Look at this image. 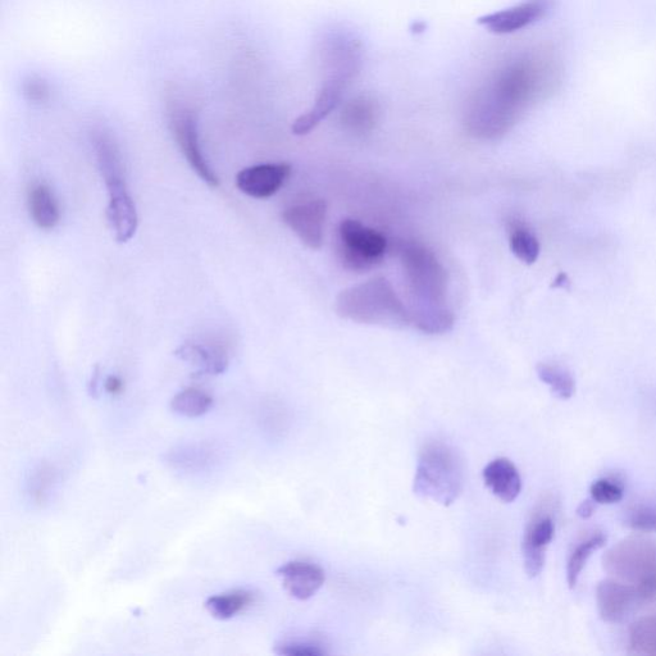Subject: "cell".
Segmentation results:
<instances>
[{"label": "cell", "mask_w": 656, "mask_h": 656, "mask_svg": "<svg viewBox=\"0 0 656 656\" xmlns=\"http://www.w3.org/2000/svg\"><path fill=\"white\" fill-rule=\"evenodd\" d=\"M557 81V67L551 59L541 56L514 59L476 93L467 116L469 130L482 138L504 134L519 115L549 93Z\"/></svg>", "instance_id": "1"}, {"label": "cell", "mask_w": 656, "mask_h": 656, "mask_svg": "<svg viewBox=\"0 0 656 656\" xmlns=\"http://www.w3.org/2000/svg\"><path fill=\"white\" fill-rule=\"evenodd\" d=\"M336 312L344 320L362 325L386 328L410 325L408 308L385 277H375L341 291L336 299Z\"/></svg>", "instance_id": "2"}, {"label": "cell", "mask_w": 656, "mask_h": 656, "mask_svg": "<svg viewBox=\"0 0 656 656\" xmlns=\"http://www.w3.org/2000/svg\"><path fill=\"white\" fill-rule=\"evenodd\" d=\"M95 156L100 175L107 186L109 203L107 217L118 243H127L138 230L139 217L129 186L126 184L120 149L116 141L106 132H95L93 136Z\"/></svg>", "instance_id": "3"}, {"label": "cell", "mask_w": 656, "mask_h": 656, "mask_svg": "<svg viewBox=\"0 0 656 656\" xmlns=\"http://www.w3.org/2000/svg\"><path fill=\"white\" fill-rule=\"evenodd\" d=\"M462 460L449 445L432 441L419 454L414 492L422 498L445 505L453 504L463 490Z\"/></svg>", "instance_id": "4"}, {"label": "cell", "mask_w": 656, "mask_h": 656, "mask_svg": "<svg viewBox=\"0 0 656 656\" xmlns=\"http://www.w3.org/2000/svg\"><path fill=\"white\" fill-rule=\"evenodd\" d=\"M603 566L615 580L635 587L640 601L656 600V540L628 537L610 548Z\"/></svg>", "instance_id": "5"}, {"label": "cell", "mask_w": 656, "mask_h": 656, "mask_svg": "<svg viewBox=\"0 0 656 656\" xmlns=\"http://www.w3.org/2000/svg\"><path fill=\"white\" fill-rule=\"evenodd\" d=\"M402 264L413 308L446 307L448 272L426 246L408 244L402 249Z\"/></svg>", "instance_id": "6"}, {"label": "cell", "mask_w": 656, "mask_h": 656, "mask_svg": "<svg viewBox=\"0 0 656 656\" xmlns=\"http://www.w3.org/2000/svg\"><path fill=\"white\" fill-rule=\"evenodd\" d=\"M339 254L346 270L367 272L384 261L387 241L380 232L355 220H344L339 227Z\"/></svg>", "instance_id": "7"}, {"label": "cell", "mask_w": 656, "mask_h": 656, "mask_svg": "<svg viewBox=\"0 0 656 656\" xmlns=\"http://www.w3.org/2000/svg\"><path fill=\"white\" fill-rule=\"evenodd\" d=\"M171 130L181 153L200 180L211 188H218L220 179L209 166L200 145L197 115L190 109H176L171 113Z\"/></svg>", "instance_id": "8"}, {"label": "cell", "mask_w": 656, "mask_h": 656, "mask_svg": "<svg viewBox=\"0 0 656 656\" xmlns=\"http://www.w3.org/2000/svg\"><path fill=\"white\" fill-rule=\"evenodd\" d=\"M554 4L555 0H526L518 6L482 16L477 24L492 34H514L548 16Z\"/></svg>", "instance_id": "9"}, {"label": "cell", "mask_w": 656, "mask_h": 656, "mask_svg": "<svg viewBox=\"0 0 656 656\" xmlns=\"http://www.w3.org/2000/svg\"><path fill=\"white\" fill-rule=\"evenodd\" d=\"M326 214L325 200H309L286 208L282 213V220L305 246L317 250L323 244Z\"/></svg>", "instance_id": "10"}, {"label": "cell", "mask_w": 656, "mask_h": 656, "mask_svg": "<svg viewBox=\"0 0 656 656\" xmlns=\"http://www.w3.org/2000/svg\"><path fill=\"white\" fill-rule=\"evenodd\" d=\"M555 535V523L546 509L537 510L526 527L522 541L523 564L528 577L539 576L544 569L546 550Z\"/></svg>", "instance_id": "11"}, {"label": "cell", "mask_w": 656, "mask_h": 656, "mask_svg": "<svg viewBox=\"0 0 656 656\" xmlns=\"http://www.w3.org/2000/svg\"><path fill=\"white\" fill-rule=\"evenodd\" d=\"M291 173L287 163H266L244 168L236 175V186L245 195L255 199L273 197L285 185Z\"/></svg>", "instance_id": "12"}, {"label": "cell", "mask_w": 656, "mask_h": 656, "mask_svg": "<svg viewBox=\"0 0 656 656\" xmlns=\"http://www.w3.org/2000/svg\"><path fill=\"white\" fill-rule=\"evenodd\" d=\"M636 601L640 599L635 587L615 578L601 581L596 587V604L604 622H622Z\"/></svg>", "instance_id": "13"}, {"label": "cell", "mask_w": 656, "mask_h": 656, "mask_svg": "<svg viewBox=\"0 0 656 656\" xmlns=\"http://www.w3.org/2000/svg\"><path fill=\"white\" fill-rule=\"evenodd\" d=\"M285 590L296 600L313 598L325 585L326 573L323 569L305 560H293L277 569Z\"/></svg>", "instance_id": "14"}, {"label": "cell", "mask_w": 656, "mask_h": 656, "mask_svg": "<svg viewBox=\"0 0 656 656\" xmlns=\"http://www.w3.org/2000/svg\"><path fill=\"white\" fill-rule=\"evenodd\" d=\"M349 84L350 82L339 79V77H330V79L323 82L322 88L318 91L316 103H314L311 111L296 118L293 123L291 130H293L294 134L304 136L316 129L321 121L325 120L339 106L341 99H343L344 91L348 88Z\"/></svg>", "instance_id": "15"}, {"label": "cell", "mask_w": 656, "mask_h": 656, "mask_svg": "<svg viewBox=\"0 0 656 656\" xmlns=\"http://www.w3.org/2000/svg\"><path fill=\"white\" fill-rule=\"evenodd\" d=\"M482 477L487 489L504 503H512L521 494V475L513 462L507 458L492 460L485 467Z\"/></svg>", "instance_id": "16"}, {"label": "cell", "mask_w": 656, "mask_h": 656, "mask_svg": "<svg viewBox=\"0 0 656 656\" xmlns=\"http://www.w3.org/2000/svg\"><path fill=\"white\" fill-rule=\"evenodd\" d=\"M176 357L198 367L204 375H221L229 367V355L220 345L186 343L176 350Z\"/></svg>", "instance_id": "17"}, {"label": "cell", "mask_w": 656, "mask_h": 656, "mask_svg": "<svg viewBox=\"0 0 656 656\" xmlns=\"http://www.w3.org/2000/svg\"><path fill=\"white\" fill-rule=\"evenodd\" d=\"M29 212L36 226L41 230H53L61 220L56 195L48 185L38 184L29 191Z\"/></svg>", "instance_id": "18"}, {"label": "cell", "mask_w": 656, "mask_h": 656, "mask_svg": "<svg viewBox=\"0 0 656 656\" xmlns=\"http://www.w3.org/2000/svg\"><path fill=\"white\" fill-rule=\"evenodd\" d=\"M257 596L253 591L234 590L225 594L211 596L205 601V608L220 621H227L253 607Z\"/></svg>", "instance_id": "19"}, {"label": "cell", "mask_w": 656, "mask_h": 656, "mask_svg": "<svg viewBox=\"0 0 656 656\" xmlns=\"http://www.w3.org/2000/svg\"><path fill=\"white\" fill-rule=\"evenodd\" d=\"M409 314L410 325L425 334H446L454 326V316L448 307L412 308Z\"/></svg>", "instance_id": "20"}, {"label": "cell", "mask_w": 656, "mask_h": 656, "mask_svg": "<svg viewBox=\"0 0 656 656\" xmlns=\"http://www.w3.org/2000/svg\"><path fill=\"white\" fill-rule=\"evenodd\" d=\"M341 117L344 125L350 130L357 132L372 130L378 118V104L375 99L362 95L346 104Z\"/></svg>", "instance_id": "21"}, {"label": "cell", "mask_w": 656, "mask_h": 656, "mask_svg": "<svg viewBox=\"0 0 656 656\" xmlns=\"http://www.w3.org/2000/svg\"><path fill=\"white\" fill-rule=\"evenodd\" d=\"M607 540L608 537L603 532H595L594 535L582 540L572 550L567 563V582L569 589H574L577 586L583 568L586 567V563L589 562L591 555L603 548L607 544Z\"/></svg>", "instance_id": "22"}, {"label": "cell", "mask_w": 656, "mask_h": 656, "mask_svg": "<svg viewBox=\"0 0 656 656\" xmlns=\"http://www.w3.org/2000/svg\"><path fill=\"white\" fill-rule=\"evenodd\" d=\"M214 400L207 391L188 387L180 391L171 400V409L182 417L198 418L204 416L213 407Z\"/></svg>", "instance_id": "23"}, {"label": "cell", "mask_w": 656, "mask_h": 656, "mask_svg": "<svg viewBox=\"0 0 656 656\" xmlns=\"http://www.w3.org/2000/svg\"><path fill=\"white\" fill-rule=\"evenodd\" d=\"M537 376L548 385L557 398L571 399L576 393V381L567 368L555 363H539L536 367Z\"/></svg>", "instance_id": "24"}, {"label": "cell", "mask_w": 656, "mask_h": 656, "mask_svg": "<svg viewBox=\"0 0 656 656\" xmlns=\"http://www.w3.org/2000/svg\"><path fill=\"white\" fill-rule=\"evenodd\" d=\"M509 245L512 253L519 261L528 264L536 263L540 255V243L535 234L523 223L514 222L509 227Z\"/></svg>", "instance_id": "25"}, {"label": "cell", "mask_w": 656, "mask_h": 656, "mask_svg": "<svg viewBox=\"0 0 656 656\" xmlns=\"http://www.w3.org/2000/svg\"><path fill=\"white\" fill-rule=\"evenodd\" d=\"M628 644L632 654L656 656V615H646L632 624Z\"/></svg>", "instance_id": "26"}, {"label": "cell", "mask_w": 656, "mask_h": 656, "mask_svg": "<svg viewBox=\"0 0 656 656\" xmlns=\"http://www.w3.org/2000/svg\"><path fill=\"white\" fill-rule=\"evenodd\" d=\"M54 480H56V472L49 464H40L34 469L30 476L29 486H27L30 499L34 504L44 505L47 503Z\"/></svg>", "instance_id": "27"}, {"label": "cell", "mask_w": 656, "mask_h": 656, "mask_svg": "<svg viewBox=\"0 0 656 656\" xmlns=\"http://www.w3.org/2000/svg\"><path fill=\"white\" fill-rule=\"evenodd\" d=\"M590 494L596 504H615L623 499L624 486L617 478H599L591 485Z\"/></svg>", "instance_id": "28"}, {"label": "cell", "mask_w": 656, "mask_h": 656, "mask_svg": "<svg viewBox=\"0 0 656 656\" xmlns=\"http://www.w3.org/2000/svg\"><path fill=\"white\" fill-rule=\"evenodd\" d=\"M627 525L637 532H656V507L640 505L627 514Z\"/></svg>", "instance_id": "29"}, {"label": "cell", "mask_w": 656, "mask_h": 656, "mask_svg": "<svg viewBox=\"0 0 656 656\" xmlns=\"http://www.w3.org/2000/svg\"><path fill=\"white\" fill-rule=\"evenodd\" d=\"M275 653L284 656H323L327 651L312 641H284L275 646Z\"/></svg>", "instance_id": "30"}, {"label": "cell", "mask_w": 656, "mask_h": 656, "mask_svg": "<svg viewBox=\"0 0 656 656\" xmlns=\"http://www.w3.org/2000/svg\"><path fill=\"white\" fill-rule=\"evenodd\" d=\"M209 462V450L198 449L197 446L191 449H184L175 451L171 459L173 466L184 469H198L203 468Z\"/></svg>", "instance_id": "31"}, {"label": "cell", "mask_w": 656, "mask_h": 656, "mask_svg": "<svg viewBox=\"0 0 656 656\" xmlns=\"http://www.w3.org/2000/svg\"><path fill=\"white\" fill-rule=\"evenodd\" d=\"M25 98L34 104H44L50 99V88L48 82L38 76H30L22 85Z\"/></svg>", "instance_id": "32"}, {"label": "cell", "mask_w": 656, "mask_h": 656, "mask_svg": "<svg viewBox=\"0 0 656 656\" xmlns=\"http://www.w3.org/2000/svg\"><path fill=\"white\" fill-rule=\"evenodd\" d=\"M104 389L113 396L121 395L125 391V382L121 377L109 376L104 382Z\"/></svg>", "instance_id": "33"}, {"label": "cell", "mask_w": 656, "mask_h": 656, "mask_svg": "<svg viewBox=\"0 0 656 656\" xmlns=\"http://www.w3.org/2000/svg\"><path fill=\"white\" fill-rule=\"evenodd\" d=\"M595 513V501L594 500H585L582 501L580 507L577 509L578 517L582 519H589L594 516Z\"/></svg>", "instance_id": "34"}, {"label": "cell", "mask_w": 656, "mask_h": 656, "mask_svg": "<svg viewBox=\"0 0 656 656\" xmlns=\"http://www.w3.org/2000/svg\"><path fill=\"white\" fill-rule=\"evenodd\" d=\"M551 287H554V289L571 290V280H569L567 273L560 272Z\"/></svg>", "instance_id": "35"}, {"label": "cell", "mask_w": 656, "mask_h": 656, "mask_svg": "<svg viewBox=\"0 0 656 656\" xmlns=\"http://www.w3.org/2000/svg\"><path fill=\"white\" fill-rule=\"evenodd\" d=\"M99 368H95V371L93 373V377H91V382H90V394L93 396H97V391H98V384H99Z\"/></svg>", "instance_id": "36"}, {"label": "cell", "mask_w": 656, "mask_h": 656, "mask_svg": "<svg viewBox=\"0 0 656 656\" xmlns=\"http://www.w3.org/2000/svg\"><path fill=\"white\" fill-rule=\"evenodd\" d=\"M427 29V24L425 21H414L412 26H410V31L413 34H422L425 33Z\"/></svg>", "instance_id": "37"}]
</instances>
